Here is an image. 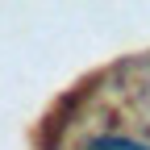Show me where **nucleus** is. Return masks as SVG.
<instances>
[{
	"label": "nucleus",
	"mask_w": 150,
	"mask_h": 150,
	"mask_svg": "<svg viewBox=\"0 0 150 150\" xmlns=\"http://www.w3.org/2000/svg\"><path fill=\"white\" fill-rule=\"evenodd\" d=\"M79 150H150V146L138 142V138H125V134H100V138L83 142Z\"/></svg>",
	"instance_id": "obj_1"
}]
</instances>
